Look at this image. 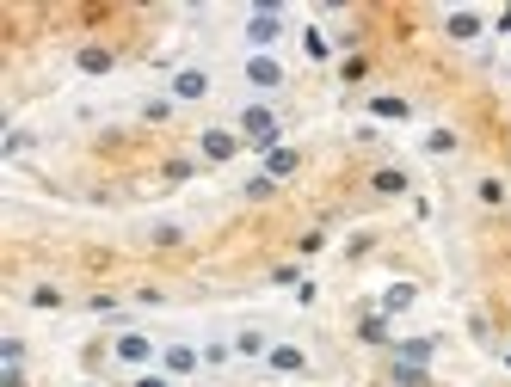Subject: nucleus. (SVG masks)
<instances>
[{"label":"nucleus","mask_w":511,"mask_h":387,"mask_svg":"<svg viewBox=\"0 0 511 387\" xmlns=\"http://www.w3.org/2000/svg\"><path fill=\"white\" fill-rule=\"evenodd\" d=\"M203 92V74H179V98H197Z\"/></svg>","instance_id":"3"},{"label":"nucleus","mask_w":511,"mask_h":387,"mask_svg":"<svg viewBox=\"0 0 511 387\" xmlns=\"http://www.w3.org/2000/svg\"><path fill=\"white\" fill-rule=\"evenodd\" d=\"M203 148H210V160H228V154H234L228 135H203Z\"/></svg>","instance_id":"2"},{"label":"nucleus","mask_w":511,"mask_h":387,"mask_svg":"<svg viewBox=\"0 0 511 387\" xmlns=\"http://www.w3.org/2000/svg\"><path fill=\"white\" fill-rule=\"evenodd\" d=\"M246 135H253V148H271V117L265 111H246Z\"/></svg>","instance_id":"1"}]
</instances>
